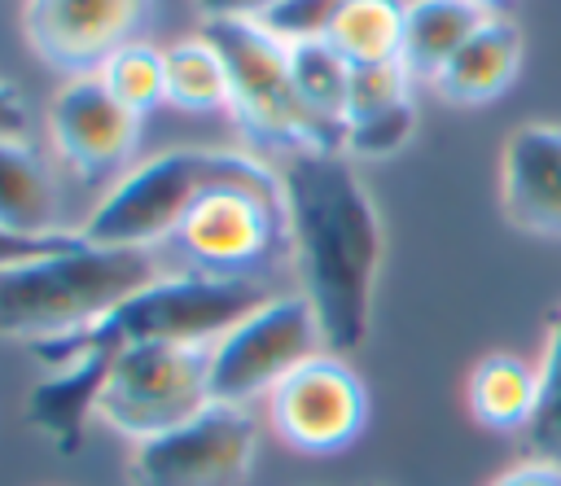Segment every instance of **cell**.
<instances>
[{
    "instance_id": "30bf717a",
    "label": "cell",
    "mask_w": 561,
    "mask_h": 486,
    "mask_svg": "<svg viewBox=\"0 0 561 486\" xmlns=\"http://www.w3.org/2000/svg\"><path fill=\"white\" fill-rule=\"evenodd\" d=\"M118 350H123V337L110 328V320L61 333V337L31 342V355L48 372L26 394V420L61 455H75L83 447L88 420L92 412H101V394H105Z\"/></svg>"
},
{
    "instance_id": "2e32d148",
    "label": "cell",
    "mask_w": 561,
    "mask_h": 486,
    "mask_svg": "<svg viewBox=\"0 0 561 486\" xmlns=\"http://www.w3.org/2000/svg\"><path fill=\"white\" fill-rule=\"evenodd\" d=\"M486 18H491V9L478 4V0H408L399 61L408 66L412 79L434 83L438 70L465 48V39Z\"/></svg>"
},
{
    "instance_id": "ffe728a7",
    "label": "cell",
    "mask_w": 561,
    "mask_h": 486,
    "mask_svg": "<svg viewBox=\"0 0 561 486\" xmlns=\"http://www.w3.org/2000/svg\"><path fill=\"white\" fill-rule=\"evenodd\" d=\"M167 101L188 114L232 109L228 66L206 35H193L167 48Z\"/></svg>"
},
{
    "instance_id": "9c48e42d",
    "label": "cell",
    "mask_w": 561,
    "mask_h": 486,
    "mask_svg": "<svg viewBox=\"0 0 561 486\" xmlns=\"http://www.w3.org/2000/svg\"><path fill=\"white\" fill-rule=\"evenodd\" d=\"M259 425L237 403H210L193 420L145 438L127 455L131 486H245Z\"/></svg>"
},
{
    "instance_id": "7a4b0ae2",
    "label": "cell",
    "mask_w": 561,
    "mask_h": 486,
    "mask_svg": "<svg viewBox=\"0 0 561 486\" xmlns=\"http://www.w3.org/2000/svg\"><path fill=\"white\" fill-rule=\"evenodd\" d=\"M158 280L153 250L75 245L0 271V342H44L114 315L136 289Z\"/></svg>"
},
{
    "instance_id": "5b68a950",
    "label": "cell",
    "mask_w": 561,
    "mask_h": 486,
    "mask_svg": "<svg viewBox=\"0 0 561 486\" xmlns=\"http://www.w3.org/2000/svg\"><path fill=\"white\" fill-rule=\"evenodd\" d=\"M210 403V346L131 342L110 368L96 416L131 442H145L193 420Z\"/></svg>"
},
{
    "instance_id": "83f0119b",
    "label": "cell",
    "mask_w": 561,
    "mask_h": 486,
    "mask_svg": "<svg viewBox=\"0 0 561 486\" xmlns=\"http://www.w3.org/2000/svg\"><path fill=\"white\" fill-rule=\"evenodd\" d=\"M486 486H561V464L543 460V455H526V460L508 464L504 473H495Z\"/></svg>"
},
{
    "instance_id": "d4e9b609",
    "label": "cell",
    "mask_w": 561,
    "mask_h": 486,
    "mask_svg": "<svg viewBox=\"0 0 561 486\" xmlns=\"http://www.w3.org/2000/svg\"><path fill=\"white\" fill-rule=\"evenodd\" d=\"M416 131V105H394L386 114H373V118H359V123H346V153L351 158H390L399 153Z\"/></svg>"
},
{
    "instance_id": "f546056e",
    "label": "cell",
    "mask_w": 561,
    "mask_h": 486,
    "mask_svg": "<svg viewBox=\"0 0 561 486\" xmlns=\"http://www.w3.org/2000/svg\"><path fill=\"white\" fill-rule=\"evenodd\" d=\"M276 0H197L202 18H259Z\"/></svg>"
},
{
    "instance_id": "1f68e13d",
    "label": "cell",
    "mask_w": 561,
    "mask_h": 486,
    "mask_svg": "<svg viewBox=\"0 0 561 486\" xmlns=\"http://www.w3.org/2000/svg\"><path fill=\"white\" fill-rule=\"evenodd\" d=\"M368 486H377V482H368Z\"/></svg>"
},
{
    "instance_id": "4dcf8cb0",
    "label": "cell",
    "mask_w": 561,
    "mask_h": 486,
    "mask_svg": "<svg viewBox=\"0 0 561 486\" xmlns=\"http://www.w3.org/2000/svg\"><path fill=\"white\" fill-rule=\"evenodd\" d=\"M478 4H486V9H491V4H500V0H478Z\"/></svg>"
},
{
    "instance_id": "277c9868",
    "label": "cell",
    "mask_w": 561,
    "mask_h": 486,
    "mask_svg": "<svg viewBox=\"0 0 561 486\" xmlns=\"http://www.w3.org/2000/svg\"><path fill=\"white\" fill-rule=\"evenodd\" d=\"M202 35L219 48L232 83V114L259 144L285 149V158L302 149L342 153L346 131L302 105L289 74V44H280L259 18H206Z\"/></svg>"
},
{
    "instance_id": "e0dca14e",
    "label": "cell",
    "mask_w": 561,
    "mask_h": 486,
    "mask_svg": "<svg viewBox=\"0 0 561 486\" xmlns=\"http://www.w3.org/2000/svg\"><path fill=\"white\" fill-rule=\"evenodd\" d=\"M539 403V368L526 363L522 355L491 350L473 363L469 372V412L478 425L495 433H517L530 429Z\"/></svg>"
},
{
    "instance_id": "4316f807",
    "label": "cell",
    "mask_w": 561,
    "mask_h": 486,
    "mask_svg": "<svg viewBox=\"0 0 561 486\" xmlns=\"http://www.w3.org/2000/svg\"><path fill=\"white\" fill-rule=\"evenodd\" d=\"M83 245L79 232H13L0 223V271L9 267H22V263H35V258H48V254H66Z\"/></svg>"
},
{
    "instance_id": "44dd1931",
    "label": "cell",
    "mask_w": 561,
    "mask_h": 486,
    "mask_svg": "<svg viewBox=\"0 0 561 486\" xmlns=\"http://www.w3.org/2000/svg\"><path fill=\"white\" fill-rule=\"evenodd\" d=\"M289 74L294 88L302 96V105L342 127L346 131V88H351V66L337 57V48L329 39H311V44H289Z\"/></svg>"
},
{
    "instance_id": "5bb4252c",
    "label": "cell",
    "mask_w": 561,
    "mask_h": 486,
    "mask_svg": "<svg viewBox=\"0 0 561 486\" xmlns=\"http://www.w3.org/2000/svg\"><path fill=\"white\" fill-rule=\"evenodd\" d=\"M500 215L526 236H561V123H522L508 131Z\"/></svg>"
},
{
    "instance_id": "ac0fdd59",
    "label": "cell",
    "mask_w": 561,
    "mask_h": 486,
    "mask_svg": "<svg viewBox=\"0 0 561 486\" xmlns=\"http://www.w3.org/2000/svg\"><path fill=\"white\" fill-rule=\"evenodd\" d=\"M57 184L31 144L0 140V223L13 232H57Z\"/></svg>"
},
{
    "instance_id": "cb8c5ba5",
    "label": "cell",
    "mask_w": 561,
    "mask_h": 486,
    "mask_svg": "<svg viewBox=\"0 0 561 486\" xmlns=\"http://www.w3.org/2000/svg\"><path fill=\"white\" fill-rule=\"evenodd\" d=\"M412 74L408 66L394 57V61H373V66H351V88H346V123H359V118H373V114H386L394 105H408L412 101Z\"/></svg>"
},
{
    "instance_id": "484cf974",
    "label": "cell",
    "mask_w": 561,
    "mask_h": 486,
    "mask_svg": "<svg viewBox=\"0 0 561 486\" xmlns=\"http://www.w3.org/2000/svg\"><path fill=\"white\" fill-rule=\"evenodd\" d=\"M346 0H276L259 13V22L280 39V44H311V39H324L337 9Z\"/></svg>"
},
{
    "instance_id": "f1b7e54d",
    "label": "cell",
    "mask_w": 561,
    "mask_h": 486,
    "mask_svg": "<svg viewBox=\"0 0 561 486\" xmlns=\"http://www.w3.org/2000/svg\"><path fill=\"white\" fill-rule=\"evenodd\" d=\"M31 136V114H26V101L13 83H0V140H18L26 144Z\"/></svg>"
},
{
    "instance_id": "52a82bcc",
    "label": "cell",
    "mask_w": 561,
    "mask_h": 486,
    "mask_svg": "<svg viewBox=\"0 0 561 486\" xmlns=\"http://www.w3.org/2000/svg\"><path fill=\"white\" fill-rule=\"evenodd\" d=\"M324 333L302 293L267 298L232 333L210 346V398L245 407L259 394H272L298 363L320 355Z\"/></svg>"
},
{
    "instance_id": "3957f363",
    "label": "cell",
    "mask_w": 561,
    "mask_h": 486,
    "mask_svg": "<svg viewBox=\"0 0 561 486\" xmlns=\"http://www.w3.org/2000/svg\"><path fill=\"white\" fill-rule=\"evenodd\" d=\"M219 184H250V188L280 193V175L250 153L171 149V153H158V158L131 166L105 193V201H96V210L83 219L79 236L88 245H105V250H158L171 241V232L180 228L188 206Z\"/></svg>"
},
{
    "instance_id": "7c38bea8",
    "label": "cell",
    "mask_w": 561,
    "mask_h": 486,
    "mask_svg": "<svg viewBox=\"0 0 561 486\" xmlns=\"http://www.w3.org/2000/svg\"><path fill=\"white\" fill-rule=\"evenodd\" d=\"M158 0H26V44L61 74H96L118 48L145 39Z\"/></svg>"
},
{
    "instance_id": "9a60e30c",
    "label": "cell",
    "mask_w": 561,
    "mask_h": 486,
    "mask_svg": "<svg viewBox=\"0 0 561 486\" xmlns=\"http://www.w3.org/2000/svg\"><path fill=\"white\" fill-rule=\"evenodd\" d=\"M522 53H526V39H522L517 22L491 13L465 39V48L438 70V79L430 88H438V96L451 105H486L513 88V79L522 70Z\"/></svg>"
},
{
    "instance_id": "4fadbf2b",
    "label": "cell",
    "mask_w": 561,
    "mask_h": 486,
    "mask_svg": "<svg viewBox=\"0 0 561 486\" xmlns=\"http://www.w3.org/2000/svg\"><path fill=\"white\" fill-rule=\"evenodd\" d=\"M48 131L57 153L83 180L127 166L140 144V118L101 83V74H75L57 88L48 105Z\"/></svg>"
},
{
    "instance_id": "ba28073f",
    "label": "cell",
    "mask_w": 561,
    "mask_h": 486,
    "mask_svg": "<svg viewBox=\"0 0 561 486\" xmlns=\"http://www.w3.org/2000/svg\"><path fill=\"white\" fill-rule=\"evenodd\" d=\"M285 236V193L219 184L202 193L180 228L171 232V250L210 276H254Z\"/></svg>"
},
{
    "instance_id": "8992f818",
    "label": "cell",
    "mask_w": 561,
    "mask_h": 486,
    "mask_svg": "<svg viewBox=\"0 0 561 486\" xmlns=\"http://www.w3.org/2000/svg\"><path fill=\"white\" fill-rule=\"evenodd\" d=\"M267 285L259 276H210V271H175L136 289L110 320V328L131 342H180V346H215L245 315L267 302Z\"/></svg>"
},
{
    "instance_id": "d6986e66",
    "label": "cell",
    "mask_w": 561,
    "mask_h": 486,
    "mask_svg": "<svg viewBox=\"0 0 561 486\" xmlns=\"http://www.w3.org/2000/svg\"><path fill=\"white\" fill-rule=\"evenodd\" d=\"M403 0H346L329 26V44L346 66H373L394 61L403 53Z\"/></svg>"
},
{
    "instance_id": "7402d4cb",
    "label": "cell",
    "mask_w": 561,
    "mask_h": 486,
    "mask_svg": "<svg viewBox=\"0 0 561 486\" xmlns=\"http://www.w3.org/2000/svg\"><path fill=\"white\" fill-rule=\"evenodd\" d=\"M96 74L136 118H145L149 109H158L167 101V53H158L149 39L118 48Z\"/></svg>"
},
{
    "instance_id": "603a6c76",
    "label": "cell",
    "mask_w": 561,
    "mask_h": 486,
    "mask_svg": "<svg viewBox=\"0 0 561 486\" xmlns=\"http://www.w3.org/2000/svg\"><path fill=\"white\" fill-rule=\"evenodd\" d=\"M535 368H539V403H535V420L526 429L530 455H543V460L561 464V306L548 320L543 355H539Z\"/></svg>"
},
{
    "instance_id": "6da1fadb",
    "label": "cell",
    "mask_w": 561,
    "mask_h": 486,
    "mask_svg": "<svg viewBox=\"0 0 561 486\" xmlns=\"http://www.w3.org/2000/svg\"><path fill=\"white\" fill-rule=\"evenodd\" d=\"M285 236L324 346L355 350L373 324V293L386 254V228L368 184L342 153L302 149L280 166Z\"/></svg>"
},
{
    "instance_id": "8fae6325",
    "label": "cell",
    "mask_w": 561,
    "mask_h": 486,
    "mask_svg": "<svg viewBox=\"0 0 561 486\" xmlns=\"http://www.w3.org/2000/svg\"><path fill=\"white\" fill-rule=\"evenodd\" d=\"M267 416L280 442H289L294 451L333 455L364 433L368 390L342 355L320 350L267 394Z\"/></svg>"
}]
</instances>
